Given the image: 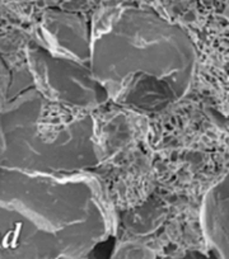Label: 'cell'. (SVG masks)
I'll return each instance as SVG.
<instances>
[{"label": "cell", "instance_id": "obj_1", "mask_svg": "<svg viewBox=\"0 0 229 259\" xmlns=\"http://www.w3.org/2000/svg\"><path fill=\"white\" fill-rule=\"evenodd\" d=\"M113 233V211L93 174L0 168V259H86Z\"/></svg>", "mask_w": 229, "mask_h": 259}, {"label": "cell", "instance_id": "obj_2", "mask_svg": "<svg viewBox=\"0 0 229 259\" xmlns=\"http://www.w3.org/2000/svg\"><path fill=\"white\" fill-rule=\"evenodd\" d=\"M196 49L187 32L150 9H112L93 27L91 71L107 98L141 112H159L190 89Z\"/></svg>", "mask_w": 229, "mask_h": 259}, {"label": "cell", "instance_id": "obj_4", "mask_svg": "<svg viewBox=\"0 0 229 259\" xmlns=\"http://www.w3.org/2000/svg\"><path fill=\"white\" fill-rule=\"evenodd\" d=\"M206 241L219 259H229V173L206 193L201 208Z\"/></svg>", "mask_w": 229, "mask_h": 259}, {"label": "cell", "instance_id": "obj_3", "mask_svg": "<svg viewBox=\"0 0 229 259\" xmlns=\"http://www.w3.org/2000/svg\"><path fill=\"white\" fill-rule=\"evenodd\" d=\"M101 156L92 111L33 92L0 109V168L70 176L89 173Z\"/></svg>", "mask_w": 229, "mask_h": 259}, {"label": "cell", "instance_id": "obj_5", "mask_svg": "<svg viewBox=\"0 0 229 259\" xmlns=\"http://www.w3.org/2000/svg\"><path fill=\"white\" fill-rule=\"evenodd\" d=\"M164 259H171V258H164Z\"/></svg>", "mask_w": 229, "mask_h": 259}]
</instances>
